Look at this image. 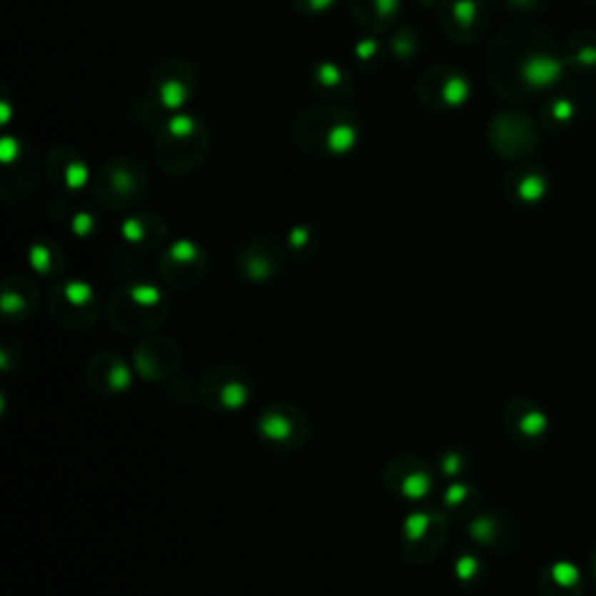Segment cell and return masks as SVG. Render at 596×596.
<instances>
[{
	"instance_id": "obj_1",
	"label": "cell",
	"mask_w": 596,
	"mask_h": 596,
	"mask_svg": "<svg viewBox=\"0 0 596 596\" xmlns=\"http://www.w3.org/2000/svg\"><path fill=\"white\" fill-rule=\"evenodd\" d=\"M108 315L117 331L140 333L158 326L168 317V298L156 287L133 284L110 298Z\"/></svg>"
},
{
	"instance_id": "obj_2",
	"label": "cell",
	"mask_w": 596,
	"mask_h": 596,
	"mask_svg": "<svg viewBox=\"0 0 596 596\" xmlns=\"http://www.w3.org/2000/svg\"><path fill=\"white\" fill-rule=\"evenodd\" d=\"M256 435L273 450L293 452L310 438V420L303 408L289 401H271L256 417Z\"/></svg>"
},
{
	"instance_id": "obj_3",
	"label": "cell",
	"mask_w": 596,
	"mask_h": 596,
	"mask_svg": "<svg viewBox=\"0 0 596 596\" xmlns=\"http://www.w3.org/2000/svg\"><path fill=\"white\" fill-rule=\"evenodd\" d=\"M254 378L243 366L221 363L210 368L198 385V398L215 413H238L252 401Z\"/></svg>"
},
{
	"instance_id": "obj_4",
	"label": "cell",
	"mask_w": 596,
	"mask_h": 596,
	"mask_svg": "<svg viewBox=\"0 0 596 596\" xmlns=\"http://www.w3.org/2000/svg\"><path fill=\"white\" fill-rule=\"evenodd\" d=\"M448 540V517L440 510H413L403 520L401 547L413 564H424L440 552Z\"/></svg>"
},
{
	"instance_id": "obj_5",
	"label": "cell",
	"mask_w": 596,
	"mask_h": 596,
	"mask_svg": "<svg viewBox=\"0 0 596 596\" xmlns=\"http://www.w3.org/2000/svg\"><path fill=\"white\" fill-rule=\"evenodd\" d=\"M49 313L66 328H89L98 319V298L91 284L68 280L51 289Z\"/></svg>"
},
{
	"instance_id": "obj_6",
	"label": "cell",
	"mask_w": 596,
	"mask_h": 596,
	"mask_svg": "<svg viewBox=\"0 0 596 596\" xmlns=\"http://www.w3.org/2000/svg\"><path fill=\"white\" fill-rule=\"evenodd\" d=\"M382 483L398 499L422 501L433 492L435 475L422 457L401 455L387 461L385 470H382Z\"/></svg>"
},
{
	"instance_id": "obj_7",
	"label": "cell",
	"mask_w": 596,
	"mask_h": 596,
	"mask_svg": "<svg viewBox=\"0 0 596 596\" xmlns=\"http://www.w3.org/2000/svg\"><path fill=\"white\" fill-rule=\"evenodd\" d=\"M133 366L142 380L163 382L180 366V347L171 338H147L136 347Z\"/></svg>"
},
{
	"instance_id": "obj_8",
	"label": "cell",
	"mask_w": 596,
	"mask_h": 596,
	"mask_svg": "<svg viewBox=\"0 0 596 596\" xmlns=\"http://www.w3.org/2000/svg\"><path fill=\"white\" fill-rule=\"evenodd\" d=\"M158 266H161V275L166 278V282H171L173 287H189V284L198 282L203 273H206V254L193 243L180 240L163 254Z\"/></svg>"
},
{
	"instance_id": "obj_9",
	"label": "cell",
	"mask_w": 596,
	"mask_h": 596,
	"mask_svg": "<svg viewBox=\"0 0 596 596\" xmlns=\"http://www.w3.org/2000/svg\"><path fill=\"white\" fill-rule=\"evenodd\" d=\"M86 380L91 389H96L98 394L114 396L123 394L133 385V370L128 366L126 359H121L114 352H103L89 361L86 366Z\"/></svg>"
},
{
	"instance_id": "obj_10",
	"label": "cell",
	"mask_w": 596,
	"mask_h": 596,
	"mask_svg": "<svg viewBox=\"0 0 596 596\" xmlns=\"http://www.w3.org/2000/svg\"><path fill=\"white\" fill-rule=\"evenodd\" d=\"M268 245H271L268 240H259V243H254L247 250L240 252L238 268L240 275H245L250 282H266L280 271L282 254L278 247H268Z\"/></svg>"
},
{
	"instance_id": "obj_11",
	"label": "cell",
	"mask_w": 596,
	"mask_h": 596,
	"mask_svg": "<svg viewBox=\"0 0 596 596\" xmlns=\"http://www.w3.org/2000/svg\"><path fill=\"white\" fill-rule=\"evenodd\" d=\"M3 315L10 322H21L31 317L35 305H38V289L26 278H10L3 284Z\"/></svg>"
},
{
	"instance_id": "obj_12",
	"label": "cell",
	"mask_w": 596,
	"mask_h": 596,
	"mask_svg": "<svg viewBox=\"0 0 596 596\" xmlns=\"http://www.w3.org/2000/svg\"><path fill=\"white\" fill-rule=\"evenodd\" d=\"M475 499H478V494L470 485L452 483L443 494V505L452 512L464 515V512H470V501H475Z\"/></svg>"
},
{
	"instance_id": "obj_13",
	"label": "cell",
	"mask_w": 596,
	"mask_h": 596,
	"mask_svg": "<svg viewBox=\"0 0 596 596\" xmlns=\"http://www.w3.org/2000/svg\"><path fill=\"white\" fill-rule=\"evenodd\" d=\"M49 252H54V250H44L42 245H38L33 250L31 254V259H33V266L38 268L42 275H51V273H59L61 268V263L56 261V256L59 254H49Z\"/></svg>"
},
{
	"instance_id": "obj_14",
	"label": "cell",
	"mask_w": 596,
	"mask_h": 596,
	"mask_svg": "<svg viewBox=\"0 0 596 596\" xmlns=\"http://www.w3.org/2000/svg\"><path fill=\"white\" fill-rule=\"evenodd\" d=\"M455 573L464 585H473L475 575H480V562L473 555H461L455 564Z\"/></svg>"
},
{
	"instance_id": "obj_15",
	"label": "cell",
	"mask_w": 596,
	"mask_h": 596,
	"mask_svg": "<svg viewBox=\"0 0 596 596\" xmlns=\"http://www.w3.org/2000/svg\"><path fill=\"white\" fill-rule=\"evenodd\" d=\"M464 466H466V457L457 455V452H445L440 457V473L445 478H459L464 473Z\"/></svg>"
}]
</instances>
